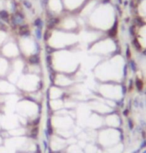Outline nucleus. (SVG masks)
I'll return each instance as SVG.
<instances>
[{"mask_svg": "<svg viewBox=\"0 0 146 153\" xmlns=\"http://www.w3.org/2000/svg\"><path fill=\"white\" fill-rule=\"evenodd\" d=\"M98 139L104 146H114L119 141V133L113 129H107L99 134Z\"/></svg>", "mask_w": 146, "mask_h": 153, "instance_id": "nucleus-1", "label": "nucleus"}, {"mask_svg": "<svg viewBox=\"0 0 146 153\" xmlns=\"http://www.w3.org/2000/svg\"><path fill=\"white\" fill-rule=\"evenodd\" d=\"M100 93L109 99H120L122 95L121 88L119 86L104 85L100 87Z\"/></svg>", "mask_w": 146, "mask_h": 153, "instance_id": "nucleus-2", "label": "nucleus"}, {"mask_svg": "<svg viewBox=\"0 0 146 153\" xmlns=\"http://www.w3.org/2000/svg\"><path fill=\"white\" fill-rule=\"evenodd\" d=\"M18 111L24 116H32L37 112V107L34 103L21 102L18 105Z\"/></svg>", "mask_w": 146, "mask_h": 153, "instance_id": "nucleus-3", "label": "nucleus"}, {"mask_svg": "<svg viewBox=\"0 0 146 153\" xmlns=\"http://www.w3.org/2000/svg\"><path fill=\"white\" fill-rule=\"evenodd\" d=\"M54 125L58 127L60 129H63V130H67V128H69V126L72 125V120L68 117H56L54 118L53 121Z\"/></svg>", "mask_w": 146, "mask_h": 153, "instance_id": "nucleus-4", "label": "nucleus"}, {"mask_svg": "<svg viewBox=\"0 0 146 153\" xmlns=\"http://www.w3.org/2000/svg\"><path fill=\"white\" fill-rule=\"evenodd\" d=\"M65 145H66L65 141L63 139H61L60 137H56V136L53 137L52 141H51V148H52L54 151L62 149Z\"/></svg>", "mask_w": 146, "mask_h": 153, "instance_id": "nucleus-5", "label": "nucleus"}, {"mask_svg": "<svg viewBox=\"0 0 146 153\" xmlns=\"http://www.w3.org/2000/svg\"><path fill=\"white\" fill-rule=\"evenodd\" d=\"M105 122L109 127H118L120 125V120L119 117L117 115H109V116L106 117L105 119Z\"/></svg>", "mask_w": 146, "mask_h": 153, "instance_id": "nucleus-6", "label": "nucleus"}, {"mask_svg": "<svg viewBox=\"0 0 146 153\" xmlns=\"http://www.w3.org/2000/svg\"><path fill=\"white\" fill-rule=\"evenodd\" d=\"M55 82H56V84L59 86H68L72 83V81H71L69 78H67L66 76H64V75H62V74L57 75Z\"/></svg>", "mask_w": 146, "mask_h": 153, "instance_id": "nucleus-7", "label": "nucleus"}, {"mask_svg": "<svg viewBox=\"0 0 146 153\" xmlns=\"http://www.w3.org/2000/svg\"><path fill=\"white\" fill-rule=\"evenodd\" d=\"M1 123L5 128H16V119L13 117H5L4 119H1Z\"/></svg>", "mask_w": 146, "mask_h": 153, "instance_id": "nucleus-8", "label": "nucleus"}, {"mask_svg": "<svg viewBox=\"0 0 146 153\" xmlns=\"http://www.w3.org/2000/svg\"><path fill=\"white\" fill-rule=\"evenodd\" d=\"M93 109L99 112H108V110H109L107 104H105V103H99V102H94Z\"/></svg>", "mask_w": 146, "mask_h": 153, "instance_id": "nucleus-9", "label": "nucleus"}, {"mask_svg": "<svg viewBox=\"0 0 146 153\" xmlns=\"http://www.w3.org/2000/svg\"><path fill=\"white\" fill-rule=\"evenodd\" d=\"M23 19H24V15H22L20 12H16L12 17V23L14 25L21 24L23 22Z\"/></svg>", "mask_w": 146, "mask_h": 153, "instance_id": "nucleus-10", "label": "nucleus"}, {"mask_svg": "<svg viewBox=\"0 0 146 153\" xmlns=\"http://www.w3.org/2000/svg\"><path fill=\"white\" fill-rule=\"evenodd\" d=\"M62 94V91L58 87H52L50 89V97L52 99H57Z\"/></svg>", "mask_w": 146, "mask_h": 153, "instance_id": "nucleus-11", "label": "nucleus"}, {"mask_svg": "<svg viewBox=\"0 0 146 153\" xmlns=\"http://www.w3.org/2000/svg\"><path fill=\"white\" fill-rule=\"evenodd\" d=\"M50 106L53 110H59V109L63 106V102H62L61 100H58V99H53L52 102L50 103Z\"/></svg>", "mask_w": 146, "mask_h": 153, "instance_id": "nucleus-12", "label": "nucleus"}, {"mask_svg": "<svg viewBox=\"0 0 146 153\" xmlns=\"http://www.w3.org/2000/svg\"><path fill=\"white\" fill-rule=\"evenodd\" d=\"M19 33H20V35L24 36V37L29 36L30 31H29V28H28L27 25H21L19 28Z\"/></svg>", "mask_w": 146, "mask_h": 153, "instance_id": "nucleus-13", "label": "nucleus"}, {"mask_svg": "<svg viewBox=\"0 0 146 153\" xmlns=\"http://www.w3.org/2000/svg\"><path fill=\"white\" fill-rule=\"evenodd\" d=\"M123 151V147L121 144H115V146H113L112 148L109 150V153H121Z\"/></svg>", "mask_w": 146, "mask_h": 153, "instance_id": "nucleus-14", "label": "nucleus"}, {"mask_svg": "<svg viewBox=\"0 0 146 153\" xmlns=\"http://www.w3.org/2000/svg\"><path fill=\"white\" fill-rule=\"evenodd\" d=\"M10 134L14 135V136H20V135H23L24 134V129H22V128H15L14 130L10 131Z\"/></svg>", "mask_w": 146, "mask_h": 153, "instance_id": "nucleus-15", "label": "nucleus"}, {"mask_svg": "<svg viewBox=\"0 0 146 153\" xmlns=\"http://www.w3.org/2000/svg\"><path fill=\"white\" fill-rule=\"evenodd\" d=\"M0 19H2L3 21H8L9 14H8L6 10H0Z\"/></svg>", "mask_w": 146, "mask_h": 153, "instance_id": "nucleus-16", "label": "nucleus"}, {"mask_svg": "<svg viewBox=\"0 0 146 153\" xmlns=\"http://www.w3.org/2000/svg\"><path fill=\"white\" fill-rule=\"evenodd\" d=\"M34 25L36 26V28H39V29H41L42 26H43V21H42L40 18H37L35 21H34Z\"/></svg>", "mask_w": 146, "mask_h": 153, "instance_id": "nucleus-17", "label": "nucleus"}, {"mask_svg": "<svg viewBox=\"0 0 146 153\" xmlns=\"http://www.w3.org/2000/svg\"><path fill=\"white\" fill-rule=\"evenodd\" d=\"M23 4H24V6L28 8V9H31V7H32V4H31V2H29L28 0H24L23 1Z\"/></svg>", "mask_w": 146, "mask_h": 153, "instance_id": "nucleus-18", "label": "nucleus"}, {"mask_svg": "<svg viewBox=\"0 0 146 153\" xmlns=\"http://www.w3.org/2000/svg\"><path fill=\"white\" fill-rule=\"evenodd\" d=\"M35 34H36V37L38 39H40L42 37V31H41V29H39V28H36V30H35Z\"/></svg>", "mask_w": 146, "mask_h": 153, "instance_id": "nucleus-19", "label": "nucleus"}, {"mask_svg": "<svg viewBox=\"0 0 146 153\" xmlns=\"http://www.w3.org/2000/svg\"><path fill=\"white\" fill-rule=\"evenodd\" d=\"M20 140H21V139H18V138H17V139L13 140V141H14V142H15V141H16V142H18V141H20ZM23 144H24V143H13L12 145H13V146H19V145H23Z\"/></svg>", "mask_w": 146, "mask_h": 153, "instance_id": "nucleus-20", "label": "nucleus"}, {"mask_svg": "<svg viewBox=\"0 0 146 153\" xmlns=\"http://www.w3.org/2000/svg\"><path fill=\"white\" fill-rule=\"evenodd\" d=\"M0 125H1V119H0Z\"/></svg>", "mask_w": 146, "mask_h": 153, "instance_id": "nucleus-21", "label": "nucleus"}, {"mask_svg": "<svg viewBox=\"0 0 146 153\" xmlns=\"http://www.w3.org/2000/svg\"><path fill=\"white\" fill-rule=\"evenodd\" d=\"M0 143H1V138H0Z\"/></svg>", "mask_w": 146, "mask_h": 153, "instance_id": "nucleus-22", "label": "nucleus"}]
</instances>
